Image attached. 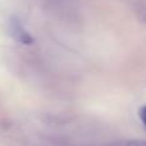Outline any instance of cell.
I'll list each match as a JSON object with an SVG mask.
<instances>
[{
  "instance_id": "obj_3",
  "label": "cell",
  "mask_w": 146,
  "mask_h": 146,
  "mask_svg": "<svg viewBox=\"0 0 146 146\" xmlns=\"http://www.w3.org/2000/svg\"><path fill=\"white\" fill-rule=\"evenodd\" d=\"M140 119H141L142 124L146 127V105L140 109Z\"/></svg>"
},
{
  "instance_id": "obj_2",
  "label": "cell",
  "mask_w": 146,
  "mask_h": 146,
  "mask_svg": "<svg viewBox=\"0 0 146 146\" xmlns=\"http://www.w3.org/2000/svg\"><path fill=\"white\" fill-rule=\"evenodd\" d=\"M111 146H146V140H126L113 144Z\"/></svg>"
},
{
  "instance_id": "obj_1",
  "label": "cell",
  "mask_w": 146,
  "mask_h": 146,
  "mask_svg": "<svg viewBox=\"0 0 146 146\" xmlns=\"http://www.w3.org/2000/svg\"><path fill=\"white\" fill-rule=\"evenodd\" d=\"M13 31H14V33L17 35V40L21 41V42H23V44H30L31 41H32V38H31L30 33L26 32L25 28H23L22 26L19 25V23H18V25L15 23V28H14Z\"/></svg>"
}]
</instances>
